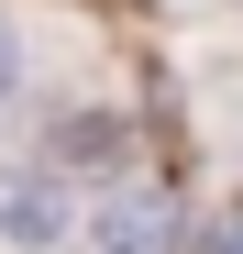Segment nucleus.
<instances>
[{
    "mask_svg": "<svg viewBox=\"0 0 243 254\" xmlns=\"http://www.w3.org/2000/svg\"><path fill=\"white\" fill-rule=\"evenodd\" d=\"M77 254H177V199L166 188H111L89 210V232H77Z\"/></svg>",
    "mask_w": 243,
    "mask_h": 254,
    "instance_id": "nucleus-1",
    "label": "nucleus"
},
{
    "mask_svg": "<svg viewBox=\"0 0 243 254\" xmlns=\"http://www.w3.org/2000/svg\"><path fill=\"white\" fill-rule=\"evenodd\" d=\"M0 232H11V243H45L56 232V177H11V188H0Z\"/></svg>",
    "mask_w": 243,
    "mask_h": 254,
    "instance_id": "nucleus-2",
    "label": "nucleus"
},
{
    "mask_svg": "<svg viewBox=\"0 0 243 254\" xmlns=\"http://www.w3.org/2000/svg\"><path fill=\"white\" fill-rule=\"evenodd\" d=\"M11 89H22V33L0 22V100H11Z\"/></svg>",
    "mask_w": 243,
    "mask_h": 254,
    "instance_id": "nucleus-3",
    "label": "nucleus"
}]
</instances>
